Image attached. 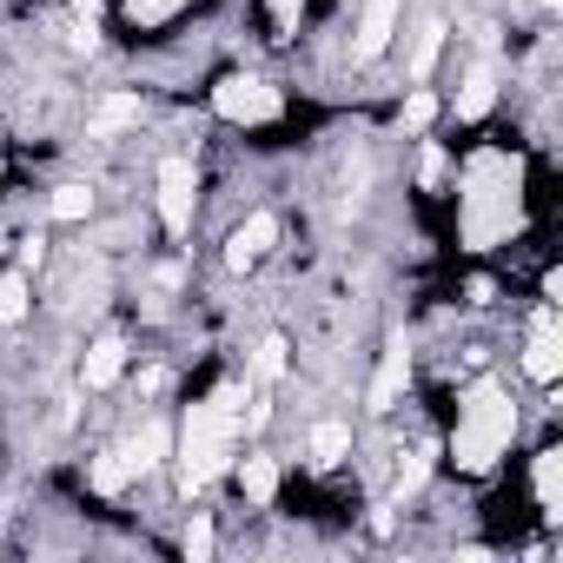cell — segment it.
Returning <instances> with one entry per match:
<instances>
[{"mask_svg":"<svg viewBox=\"0 0 563 563\" xmlns=\"http://www.w3.org/2000/svg\"><path fill=\"white\" fill-rule=\"evenodd\" d=\"M517 225H523V166L510 153L484 146L457 179V232L471 252H490V245L517 239Z\"/></svg>","mask_w":563,"mask_h":563,"instance_id":"cell-1","label":"cell"},{"mask_svg":"<svg viewBox=\"0 0 563 563\" xmlns=\"http://www.w3.org/2000/svg\"><path fill=\"white\" fill-rule=\"evenodd\" d=\"M239 438H245V391L239 385H219L206 405H192L179 418V438H173V457H179V490L199 497L212 490L232 457H239Z\"/></svg>","mask_w":563,"mask_h":563,"instance_id":"cell-2","label":"cell"},{"mask_svg":"<svg viewBox=\"0 0 563 563\" xmlns=\"http://www.w3.org/2000/svg\"><path fill=\"white\" fill-rule=\"evenodd\" d=\"M510 438H517V405H510V391H504L497 378H477V385L457 398L451 464H457L464 477H484V471H497V457L510 451Z\"/></svg>","mask_w":563,"mask_h":563,"instance_id":"cell-3","label":"cell"},{"mask_svg":"<svg viewBox=\"0 0 563 563\" xmlns=\"http://www.w3.org/2000/svg\"><path fill=\"white\" fill-rule=\"evenodd\" d=\"M278 87L272 80H258V74H232V80H219L212 87V113L219 120H232V126H265V120H278Z\"/></svg>","mask_w":563,"mask_h":563,"instance_id":"cell-4","label":"cell"},{"mask_svg":"<svg viewBox=\"0 0 563 563\" xmlns=\"http://www.w3.org/2000/svg\"><path fill=\"white\" fill-rule=\"evenodd\" d=\"M192 212H199V166L186 153H166L159 159V225H166V239H186Z\"/></svg>","mask_w":563,"mask_h":563,"instance_id":"cell-5","label":"cell"},{"mask_svg":"<svg viewBox=\"0 0 563 563\" xmlns=\"http://www.w3.org/2000/svg\"><path fill=\"white\" fill-rule=\"evenodd\" d=\"M398 8H405V0H365L358 34H352V60H358V67H372V60L391 47V34H398Z\"/></svg>","mask_w":563,"mask_h":563,"instance_id":"cell-6","label":"cell"},{"mask_svg":"<svg viewBox=\"0 0 563 563\" xmlns=\"http://www.w3.org/2000/svg\"><path fill=\"white\" fill-rule=\"evenodd\" d=\"M272 245H278V212H252V219L225 239V265H232V272H252Z\"/></svg>","mask_w":563,"mask_h":563,"instance_id":"cell-7","label":"cell"},{"mask_svg":"<svg viewBox=\"0 0 563 563\" xmlns=\"http://www.w3.org/2000/svg\"><path fill=\"white\" fill-rule=\"evenodd\" d=\"M523 372H530L537 385H556V372H563V339H556V319H550V312H537V325H530Z\"/></svg>","mask_w":563,"mask_h":563,"instance_id":"cell-8","label":"cell"},{"mask_svg":"<svg viewBox=\"0 0 563 563\" xmlns=\"http://www.w3.org/2000/svg\"><path fill=\"white\" fill-rule=\"evenodd\" d=\"M405 385H411V345H405V339H391V345H385V358H378V378H372V411H391Z\"/></svg>","mask_w":563,"mask_h":563,"instance_id":"cell-9","label":"cell"},{"mask_svg":"<svg viewBox=\"0 0 563 563\" xmlns=\"http://www.w3.org/2000/svg\"><path fill=\"white\" fill-rule=\"evenodd\" d=\"M120 457H126V471H133V477L159 471V464L173 457V424H159V418H153V424H146V431H140L133 444H120Z\"/></svg>","mask_w":563,"mask_h":563,"instance_id":"cell-10","label":"cell"},{"mask_svg":"<svg viewBox=\"0 0 563 563\" xmlns=\"http://www.w3.org/2000/svg\"><path fill=\"white\" fill-rule=\"evenodd\" d=\"M530 484H537L543 523H563V451H556V444H550V451H537V471H530Z\"/></svg>","mask_w":563,"mask_h":563,"instance_id":"cell-11","label":"cell"},{"mask_svg":"<svg viewBox=\"0 0 563 563\" xmlns=\"http://www.w3.org/2000/svg\"><path fill=\"white\" fill-rule=\"evenodd\" d=\"M120 372H126V339H100L87 352V365H80V385L87 391H107V385H120Z\"/></svg>","mask_w":563,"mask_h":563,"instance_id":"cell-12","label":"cell"},{"mask_svg":"<svg viewBox=\"0 0 563 563\" xmlns=\"http://www.w3.org/2000/svg\"><path fill=\"white\" fill-rule=\"evenodd\" d=\"M306 451H312V464H319V471L345 464V457H352V424H345V418H325V424H312Z\"/></svg>","mask_w":563,"mask_h":563,"instance_id":"cell-13","label":"cell"},{"mask_svg":"<svg viewBox=\"0 0 563 563\" xmlns=\"http://www.w3.org/2000/svg\"><path fill=\"white\" fill-rule=\"evenodd\" d=\"M232 471H239V490H245L252 504H272V497H278V464H272L265 451H252V457H232Z\"/></svg>","mask_w":563,"mask_h":563,"instance_id":"cell-14","label":"cell"},{"mask_svg":"<svg viewBox=\"0 0 563 563\" xmlns=\"http://www.w3.org/2000/svg\"><path fill=\"white\" fill-rule=\"evenodd\" d=\"M34 306V286H27V272H0V325H21Z\"/></svg>","mask_w":563,"mask_h":563,"instance_id":"cell-15","label":"cell"},{"mask_svg":"<svg viewBox=\"0 0 563 563\" xmlns=\"http://www.w3.org/2000/svg\"><path fill=\"white\" fill-rule=\"evenodd\" d=\"M438 47H444V21H424V27H418V41H411V87H424V80H431Z\"/></svg>","mask_w":563,"mask_h":563,"instance_id":"cell-16","label":"cell"},{"mask_svg":"<svg viewBox=\"0 0 563 563\" xmlns=\"http://www.w3.org/2000/svg\"><path fill=\"white\" fill-rule=\"evenodd\" d=\"M490 100H497V80L477 67V74L464 80V93H457V107H451V113H457V120H484V113H490Z\"/></svg>","mask_w":563,"mask_h":563,"instance_id":"cell-17","label":"cell"},{"mask_svg":"<svg viewBox=\"0 0 563 563\" xmlns=\"http://www.w3.org/2000/svg\"><path fill=\"white\" fill-rule=\"evenodd\" d=\"M47 212H54L60 225H80V219L93 212V192H87L80 179H74V186H54V199H47Z\"/></svg>","mask_w":563,"mask_h":563,"instance_id":"cell-18","label":"cell"},{"mask_svg":"<svg viewBox=\"0 0 563 563\" xmlns=\"http://www.w3.org/2000/svg\"><path fill=\"white\" fill-rule=\"evenodd\" d=\"M431 120H438V93H431V87H411V93H405V107H398V126L424 133Z\"/></svg>","mask_w":563,"mask_h":563,"instance_id":"cell-19","label":"cell"},{"mask_svg":"<svg viewBox=\"0 0 563 563\" xmlns=\"http://www.w3.org/2000/svg\"><path fill=\"white\" fill-rule=\"evenodd\" d=\"M133 120H140V100L120 93V100H107V107L93 113V140H107V133H120V126H133Z\"/></svg>","mask_w":563,"mask_h":563,"instance_id":"cell-20","label":"cell"},{"mask_svg":"<svg viewBox=\"0 0 563 563\" xmlns=\"http://www.w3.org/2000/svg\"><path fill=\"white\" fill-rule=\"evenodd\" d=\"M126 484H133V471H126V457H120V451H100V457H93V490H107V497H120Z\"/></svg>","mask_w":563,"mask_h":563,"instance_id":"cell-21","label":"cell"},{"mask_svg":"<svg viewBox=\"0 0 563 563\" xmlns=\"http://www.w3.org/2000/svg\"><path fill=\"white\" fill-rule=\"evenodd\" d=\"M179 8H192V0H126V21L133 27H166Z\"/></svg>","mask_w":563,"mask_h":563,"instance_id":"cell-22","label":"cell"},{"mask_svg":"<svg viewBox=\"0 0 563 563\" xmlns=\"http://www.w3.org/2000/svg\"><path fill=\"white\" fill-rule=\"evenodd\" d=\"M424 484H431V457H424V451H411V457L398 464V484H391V497L405 504V497H418Z\"/></svg>","mask_w":563,"mask_h":563,"instance_id":"cell-23","label":"cell"},{"mask_svg":"<svg viewBox=\"0 0 563 563\" xmlns=\"http://www.w3.org/2000/svg\"><path fill=\"white\" fill-rule=\"evenodd\" d=\"M265 14H272V41H292L306 21V0H265Z\"/></svg>","mask_w":563,"mask_h":563,"instance_id":"cell-24","label":"cell"},{"mask_svg":"<svg viewBox=\"0 0 563 563\" xmlns=\"http://www.w3.org/2000/svg\"><path fill=\"white\" fill-rule=\"evenodd\" d=\"M179 550H186V556H212V517H192L186 537H179Z\"/></svg>","mask_w":563,"mask_h":563,"instance_id":"cell-25","label":"cell"},{"mask_svg":"<svg viewBox=\"0 0 563 563\" xmlns=\"http://www.w3.org/2000/svg\"><path fill=\"white\" fill-rule=\"evenodd\" d=\"M252 372H258V378H278V372H286V339H265L258 358H252Z\"/></svg>","mask_w":563,"mask_h":563,"instance_id":"cell-26","label":"cell"},{"mask_svg":"<svg viewBox=\"0 0 563 563\" xmlns=\"http://www.w3.org/2000/svg\"><path fill=\"white\" fill-rule=\"evenodd\" d=\"M424 186H444V146L438 140L424 146Z\"/></svg>","mask_w":563,"mask_h":563,"instance_id":"cell-27","label":"cell"},{"mask_svg":"<svg viewBox=\"0 0 563 563\" xmlns=\"http://www.w3.org/2000/svg\"><path fill=\"white\" fill-rule=\"evenodd\" d=\"M543 8H556V0H543Z\"/></svg>","mask_w":563,"mask_h":563,"instance_id":"cell-28","label":"cell"}]
</instances>
